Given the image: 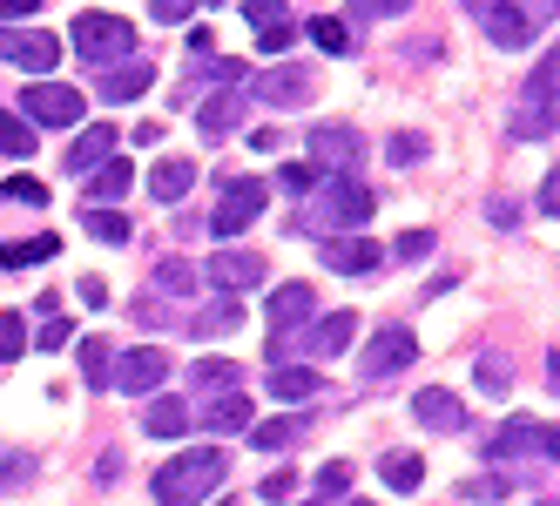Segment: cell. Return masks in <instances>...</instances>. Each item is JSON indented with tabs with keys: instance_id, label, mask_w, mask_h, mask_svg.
Returning <instances> with one entry per match:
<instances>
[{
	"instance_id": "obj_1",
	"label": "cell",
	"mask_w": 560,
	"mask_h": 506,
	"mask_svg": "<svg viewBox=\"0 0 560 506\" xmlns=\"http://www.w3.org/2000/svg\"><path fill=\"white\" fill-rule=\"evenodd\" d=\"M372 210H378V197L351 169H325L311 189V203L298 216H284V230H298V237H338V230H365Z\"/></svg>"
},
{
	"instance_id": "obj_2",
	"label": "cell",
	"mask_w": 560,
	"mask_h": 506,
	"mask_svg": "<svg viewBox=\"0 0 560 506\" xmlns=\"http://www.w3.org/2000/svg\"><path fill=\"white\" fill-rule=\"evenodd\" d=\"M223 480H230V452L223 446H196V452L170 459L163 473L149 480V493L163 499V506H203V499H217Z\"/></svg>"
},
{
	"instance_id": "obj_3",
	"label": "cell",
	"mask_w": 560,
	"mask_h": 506,
	"mask_svg": "<svg viewBox=\"0 0 560 506\" xmlns=\"http://www.w3.org/2000/svg\"><path fill=\"white\" fill-rule=\"evenodd\" d=\"M459 8L479 21V34H487L493 48H527L534 34L547 27V21H560V0H459Z\"/></svg>"
},
{
	"instance_id": "obj_4",
	"label": "cell",
	"mask_w": 560,
	"mask_h": 506,
	"mask_svg": "<svg viewBox=\"0 0 560 506\" xmlns=\"http://www.w3.org/2000/svg\"><path fill=\"white\" fill-rule=\"evenodd\" d=\"M74 55L82 61H95V68H108V61H122V55H136V27L122 21V14H74Z\"/></svg>"
},
{
	"instance_id": "obj_5",
	"label": "cell",
	"mask_w": 560,
	"mask_h": 506,
	"mask_svg": "<svg viewBox=\"0 0 560 506\" xmlns=\"http://www.w3.org/2000/svg\"><path fill=\"white\" fill-rule=\"evenodd\" d=\"M21 108L34 115V129H82V89H68V82H48V74H34V82L21 89Z\"/></svg>"
},
{
	"instance_id": "obj_6",
	"label": "cell",
	"mask_w": 560,
	"mask_h": 506,
	"mask_svg": "<svg viewBox=\"0 0 560 506\" xmlns=\"http://www.w3.org/2000/svg\"><path fill=\"white\" fill-rule=\"evenodd\" d=\"M264 203H270V189L257 183V176H230L223 183V197H217V210H210V230L230 244V237H244V230L264 216Z\"/></svg>"
},
{
	"instance_id": "obj_7",
	"label": "cell",
	"mask_w": 560,
	"mask_h": 506,
	"mask_svg": "<svg viewBox=\"0 0 560 506\" xmlns=\"http://www.w3.org/2000/svg\"><path fill=\"white\" fill-rule=\"evenodd\" d=\"M419 358V331L412 325H378L372 344H365V358H358V378L365 385H385L392 372H406Z\"/></svg>"
},
{
	"instance_id": "obj_8",
	"label": "cell",
	"mask_w": 560,
	"mask_h": 506,
	"mask_svg": "<svg viewBox=\"0 0 560 506\" xmlns=\"http://www.w3.org/2000/svg\"><path fill=\"white\" fill-rule=\"evenodd\" d=\"M0 61H8V68H21V74H55V61H61V42H55V34H42V27H21V21H8V27H0Z\"/></svg>"
},
{
	"instance_id": "obj_9",
	"label": "cell",
	"mask_w": 560,
	"mask_h": 506,
	"mask_svg": "<svg viewBox=\"0 0 560 506\" xmlns=\"http://www.w3.org/2000/svg\"><path fill=\"white\" fill-rule=\"evenodd\" d=\"M311 318H317L311 284H277V291H270V358H284V344H291Z\"/></svg>"
},
{
	"instance_id": "obj_10",
	"label": "cell",
	"mask_w": 560,
	"mask_h": 506,
	"mask_svg": "<svg viewBox=\"0 0 560 506\" xmlns=\"http://www.w3.org/2000/svg\"><path fill=\"white\" fill-rule=\"evenodd\" d=\"M163 378H170V358L155 352V344H136V352H115V392L149 399V392H163Z\"/></svg>"
},
{
	"instance_id": "obj_11",
	"label": "cell",
	"mask_w": 560,
	"mask_h": 506,
	"mask_svg": "<svg viewBox=\"0 0 560 506\" xmlns=\"http://www.w3.org/2000/svg\"><path fill=\"white\" fill-rule=\"evenodd\" d=\"M244 102H250V82H223L203 108H196V136H203V142H230V129L244 122Z\"/></svg>"
},
{
	"instance_id": "obj_12",
	"label": "cell",
	"mask_w": 560,
	"mask_h": 506,
	"mask_svg": "<svg viewBox=\"0 0 560 506\" xmlns=\"http://www.w3.org/2000/svg\"><path fill=\"white\" fill-rule=\"evenodd\" d=\"M385 250L372 237H358V230H338V237H325V270H338V278H378Z\"/></svg>"
},
{
	"instance_id": "obj_13",
	"label": "cell",
	"mask_w": 560,
	"mask_h": 506,
	"mask_svg": "<svg viewBox=\"0 0 560 506\" xmlns=\"http://www.w3.org/2000/svg\"><path fill=\"white\" fill-rule=\"evenodd\" d=\"M358 325H365V318H358V310H325V318H311V325L298 331L304 358H338L345 344L358 338Z\"/></svg>"
},
{
	"instance_id": "obj_14",
	"label": "cell",
	"mask_w": 560,
	"mask_h": 506,
	"mask_svg": "<svg viewBox=\"0 0 560 506\" xmlns=\"http://www.w3.org/2000/svg\"><path fill=\"white\" fill-rule=\"evenodd\" d=\"M358 155H365V136H358L351 122H317L311 129V163L317 169H351Z\"/></svg>"
},
{
	"instance_id": "obj_15",
	"label": "cell",
	"mask_w": 560,
	"mask_h": 506,
	"mask_svg": "<svg viewBox=\"0 0 560 506\" xmlns=\"http://www.w3.org/2000/svg\"><path fill=\"white\" fill-rule=\"evenodd\" d=\"M553 122H560V95L520 89V102H513V115H506V136H513V142H540V136H553Z\"/></svg>"
},
{
	"instance_id": "obj_16",
	"label": "cell",
	"mask_w": 560,
	"mask_h": 506,
	"mask_svg": "<svg viewBox=\"0 0 560 506\" xmlns=\"http://www.w3.org/2000/svg\"><path fill=\"white\" fill-rule=\"evenodd\" d=\"M264 270H270V263H264L257 250H217V257L203 263V278H210L217 291H236V297H244V291L264 284Z\"/></svg>"
},
{
	"instance_id": "obj_17",
	"label": "cell",
	"mask_w": 560,
	"mask_h": 506,
	"mask_svg": "<svg viewBox=\"0 0 560 506\" xmlns=\"http://www.w3.org/2000/svg\"><path fill=\"white\" fill-rule=\"evenodd\" d=\"M149 82H155V61H149V55H122V61H108V68H102V102H108V108H122V102H136Z\"/></svg>"
},
{
	"instance_id": "obj_18",
	"label": "cell",
	"mask_w": 560,
	"mask_h": 506,
	"mask_svg": "<svg viewBox=\"0 0 560 506\" xmlns=\"http://www.w3.org/2000/svg\"><path fill=\"white\" fill-rule=\"evenodd\" d=\"M311 95H317L311 68H270L250 82V102H270V108H291V102H311Z\"/></svg>"
},
{
	"instance_id": "obj_19",
	"label": "cell",
	"mask_w": 560,
	"mask_h": 506,
	"mask_svg": "<svg viewBox=\"0 0 560 506\" xmlns=\"http://www.w3.org/2000/svg\"><path fill=\"white\" fill-rule=\"evenodd\" d=\"M115 155V122H89V129H74V142H68V155H61V169L68 176H89V169H102Z\"/></svg>"
},
{
	"instance_id": "obj_20",
	"label": "cell",
	"mask_w": 560,
	"mask_h": 506,
	"mask_svg": "<svg viewBox=\"0 0 560 506\" xmlns=\"http://www.w3.org/2000/svg\"><path fill=\"white\" fill-rule=\"evenodd\" d=\"M196 419H203L210 425V433H250V392H244V385H230V392H210L203 405H196Z\"/></svg>"
},
{
	"instance_id": "obj_21",
	"label": "cell",
	"mask_w": 560,
	"mask_h": 506,
	"mask_svg": "<svg viewBox=\"0 0 560 506\" xmlns=\"http://www.w3.org/2000/svg\"><path fill=\"white\" fill-rule=\"evenodd\" d=\"M520 452H547V425L540 419H506L487 439V459H520Z\"/></svg>"
},
{
	"instance_id": "obj_22",
	"label": "cell",
	"mask_w": 560,
	"mask_h": 506,
	"mask_svg": "<svg viewBox=\"0 0 560 506\" xmlns=\"http://www.w3.org/2000/svg\"><path fill=\"white\" fill-rule=\"evenodd\" d=\"M236 325H244V297H236V291H223L217 304L196 310V318H183V331H189V338H230Z\"/></svg>"
},
{
	"instance_id": "obj_23",
	"label": "cell",
	"mask_w": 560,
	"mask_h": 506,
	"mask_svg": "<svg viewBox=\"0 0 560 506\" xmlns=\"http://www.w3.org/2000/svg\"><path fill=\"white\" fill-rule=\"evenodd\" d=\"M189 419H196V412H189V405H183L176 392H149L142 433H149V439H183V433H189Z\"/></svg>"
},
{
	"instance_id": "obj_24",
	"label": "cell",
	"mask_w": 560,
	"mask_h": 506,
	"mask_svg": "<svg viewBox=\"0 0 560 506\" xmlns=\"http://www.w3.org/2000/svg\"><path fill=\"white\" fill-rule=\"evenodd\" d=\"M304 439H311V419H304V412H284V419L250 425V446H257V452H298Z\"/></svg>"
},
{
	"instance_id": "obj_25",
	"label": "cell",
	"mask_w": 560,
	"mask_h": 506,
	"mask_svg": "<svg viewBox=\"0 0 560 506\" xmlns=\"http://www.w3.org/2000/svg\"><path fill=\"white\" fill-rule=\"evenodd\" d=\"M412 419L432 425V433H459V425H466V405H459L453 392H439V385H425V392L412 399Z\"/></svg>"
},
{
	"instance_id": "obj_26",
	"label": "cell",
	"mask_w": 560,
	"mask_h": 506,
	"mask_svg": "<svg viewBox=\"0 0 560 506\" xmlns=\"http://www.w3.org/2000/svg\"><path fill=\"white\" fill-rule=\"evenodd\" d=\"M189 183H196V163L170 155V163H155V169H149V197H155V203H183V197H189Z\"/></svg>"
},
{
	"instance_id": "obj_27",
	"label": "cell",
	"mask_w": 560,
	"mask_h": 506,
	"mask_svg": "<svg viewBox=\"0 0 560 506\" xmlns=\"http://www.w3.org/2000/svg\"><path fill=\"white\" fill-rule=\"evenodd\" d=\"M82 183H89V203H122V197H129V183H136V169L108 155V163H102V169H89Z\"/></svg>"
},
{
	"instance_id": "obj_28",
	"label": "cell",
	"mask_w": 560,
	"mask_h": 506,
	"mask_svg": "<svg viewBox=\"0 0 560 506\" xmlns=\"http://www.w3.org/2000/svg\"><path fill=\"white\" fill-rule=\"evenodd\" d=\"M378 480L406 499V493H419V480H425V459H419V452H385V459H378Z\"/></svg>"
},
{
	"instance_id": "obj_29",
	"label": "cell",
	"mask_w": 560,
	"mask_h": 506,
	"mask_svg": "<svg viewBox=\"0 0 560 506\" xmlns=\"http://www.w3.org/2000/svg\"><path fill=\"white\" fill-rule=\"evenodd\" d=\"M48 257H61V237H55V230H42V237H21V244H8V250H0V270H27V263H48Z\"/></svg>"
},
{
	"instance_id": "obj_30",
	"label": "cell",
	"mask_w": 560,
	"mask_h": 506,
	"mask_svg": "<svg viewBox=\"0 0 560 506\" xmlns=\"http://www.w3.org/2000/svg\"><path fill=\"white\" fill-rule=\"evenodd\" d=\"M196 284H203V263H189V257H163V263H155V291L196 297Z\"/></svg>"
},
{
	"instance_id": "obj_31",
	"label": "cell",
	"mask_w": 560,
	"mask_h": 506,
	"mask_svg": "<svg viewBox=\"0 0 560 506\" xmlns=\"http://www.w3.org/2000/svg\"><path fill=\"white\" fill-rule=\"evenodd\" d=\"M74 358H82V378L95 385V392L115 385V344L108 338H82V352H74Z\"/></svg>"
},
{
	"instance_id": "obj_32",
	"label": "cell",
	"mask_w": 560,
	"mask_h": 506,
	"mask_svg": "<svg viewBox=\"0 0 560 506\" xmlns=\"http://www.w3.org/2000/svg\"><path fill=\"white\" fill-rule=\"evenodd\" d=\"M34 473H42V466H34V452H21V446H0V493H27L34 486Z\"/></svg>"
},
{
	"instance_id": "obj_33",
	"label": "cell",
	"mask_w": 560,
	"mask_h": 506,
	"mask_svg": "<svg viewBox=\"0 0 560 506\" xmlns=\"http://www.w3.org/2000/svg\"><path fill=\"white\" fill-rule=\"evenodd\" d=\"M82 223H89V237H102V244H129V237H136V223L115 210V203H89Z\"/></svg>"
},
{
	"instance_id": "obj_34",
	"label": "cell",
	"mask_w": 560,
	"mask_h": 506,
	"mask_svg": "<svg viewBox=\"0 0 560 506\" xmlns=\"http://www.w3.org/2000/svg\"><path fill=\"white\" fill-rule=\"evenodd\" d=\"M264 385H270V399H284V405H304V399L317 392V378H311L304 365H277Z\"/></svg>"
},
{
	"instance_id": "obj_35",
	"label": "cell",
	"mask_w": 560,
	"mask_h": 506,
	"mask_svg": "<svg viewBox=\"0 0 560 506\" xmlns=\"http://www.w3.org/2000/svg\"><path fill=\"white\" fill-rule=\"evenodd\" d=\"M0 155H14V163H27L34 155V115H0Z\"/></svg>"
},
{
	"instance_id": "obj_36",
	"label": "cell",
	"mask_w": 560,
	"mask_h": 506,
	"mask_svg": "<svg viewBox=\"0 0 560 506\" xmlns=\"http://www.w3.org/2000/svg\"><path fill=\"white\" fill-rule=\"evenodd\" d=\"M236 378H244V372H236L230 358H203V365L189 372V385H196V399H210V392H230Z\"/></svg>"
},
{
	"instance_id": "obj_37",
	"label": "cell",
	"mask_w": 560,
	"mask_h": 506,
	"mask_svg": "<svg viewBox=\"0 0 560 506\" xmlns=\"http://www.w3.org/2000/svg\"><path fill=\"white\" fill-rule=\"evenodd\" d=\"M304 34H311V42L325 48V55H351V27H345L338 14H317V21H311Z\"/></svg>"
},
{
	"instance_id": "obj_38",
	"label": "cell",
	"mask_w": 560,
	"mask_h": 506,
	"mask_svg": "<svg viewBox=\"0 0 560 506\" xmlns=\"http://www.w3.org/2000/svg\"><path fill=\"white\" fill-rule=\"evenodd\" d=\"M0 203H27V210H42V203H48V183H42V176H8V183H0Z\"/></svg>"
},
{
	"instance_id": "obj_39",
	"label": "cell",
	"mask_w": 560,
	"mask_h": 506,
	"mask_svg": "<svg viewBox=\"0 0 560 506\" xmlns=\"http://www.w3.org/2000/svg\"><path fill=\"white\" fill-rule=\"evenodd\" d=\"M27 325H21V310H0V365H14L21 352H27Z\"/></svg>"
},
{
	"instance_id": "obj_40",
	"label": "cell",
	"mask_w": 560,
	"mask_h": 506,
	"mask_svg": "<svg viewBox=\"0 0 560 506\" xmlns=\"http://www.w3.org/2000/svg\"><path fill=\"white\" fill-rule=\"evenodd\" d=\"M479 392H493V399H506V392H513V365H506L500 352L479 358Z\"/></svg>"
},
{
	"instance_id": "obj_41",
	"label": "cell",
	"mask_w": 560,
	"mask_h": 506,
	"mask_svg": "<svg viewBox=\"0 0 560 506\" xmlns=\"http://www.w3.org/2000/svg\"><path fill=\"white\" fill-rule=\"evenodd\" d=\"M317 176H325L317 163H284V169H277V189H284V197H311Z\"/></svg>"
},
{
	"instance_id": "obj_42",
	"label": "cell",
	"mask_w": 560,
	"mask_h": 506,
	"mask_svg": "<svg viewBox=\"0 0 560 506\" xmlns=\"http://www.w3.org/2000/svg\"><path fill=\"white\" fill-rule=\"evenodd\" d=\"M527 89H534V95H560V42H553V48H547V55L534 61V74H527Z\"/></svg>"
},
{
	"instance_id": "obj_43",
	"label": "cell",
	"mask_w": 560,
	"mask_h": 506,
	"mask_svg": "<svg viewBox=\"0 0 560 506\" xmlns=\"http://www.w3.org/2000/svg\"><path fill=\"white\" fill-rule=\"evenodd\" d=\"M298 42V21L284 14V21H270V27H257V55H284Z\"/></svg>"
},
{
	"instance_id": "obj_44",
	"label": "cell",
	"mask_w": 560,
	"mask_h": 506,
	"mask_svg": "<svg viewBox=\"0 0 560 506\" xmlns=\"http://www.w3.org/2000/svg\"><path fill=\"white\" fill-rule=\"evenodd\" d=\"M311 493H317V499H345V493H351V466H345V459H331L325 473H317V486H311Z\"/></svg>"
},
{
	"instance_id": "obj_45",
	"label": "cell",
	"mask_w": 560,
	"mask_h": 506,
	"mask_svg": "<svg viewBox=\"0 0 560 506\" xmlns=\"http://www.w3.org/2000/svg\"><path fill=\"white\" fill-rule=\"evenodd\" d=\"M432 244H439L432 230H406V237L392 244V257H398V263H419V257H432Z\"/></svg>"
},
{
	"instance_id": "obj_46",
	"label": "cell",
	"mask_w": 560,
	"mask_h": 506,
	"mask_svg": "<svg viewBox=\"0 0 560 506\" xmlns=\"http://www.w3.org/2000/svg\"><path fill=\"white\" fill-rule=\"evenodd\" d=\"M412 0H351V14L358 21H392V14H406Z\"/></svg>"
},
{
	"instance_id": "obj_47",
	"label": "cell",
	"mask_w": 560,
	"mask_h": 506,
	"mask_svg": "<svg viewBox=\"0 0 560 506\" xmlns=\"http://www.w3.org/2000/svg\"><path fill=\"white\" fill-rule=\"evenodd\" d=\"M425 149H432V142H425V136H412V129L385 142V155H392V163H419V155H425Z\"/></svg>"
},
{
	"instance_id": "obj_48",
	"label": "cell",
	"mask_w": 560,
	"mask_h": 506,
	"mask_svg": "<svg viewBox=\"0 0 560 506\" xmlns=\"http://www.w3.org/2000/svg\"><path fill=\"white\" fill-rule=\"evenodd\" d=\"M236 8H244L257 27H270V21H284V14H291V0H236Z\"/></svg>"
},
{
	"instance_id": "obj_49",
	"label": "cell",
	"mask_w": 560,
	"mask_h": 506,
	"mask_svg": "<svg viewBox=\"0 0 560 506\" xmlns=\"http://www.w3.org/2000/svg\"><path fill=\"white\" fill-rule=\"evenodd\" d=\"M68 344V325H61V310H48V325L34 331V352H61Z\"/></svg>"
},
{
	"instance_id": "obj_50",
	"label": "cell",
	"mask_w": 560,
	"mask_h": 506,
	"mask_svg": "<svg viewBox=\"0 0 560 506\" xmlns=\"http://www.w3.org/2000/svg\"><path fill=\"white\" fill-rule=\"evenodd\" d=\"M196 8H203V0H155V21H163V27H183Z\"/></svg>"
},
{
	"instance_id": "obj_51",
	"label": "cell",
	"mask_w": 560,
	"mask_h": 506,
	"mask_svg": "<svg viewBox=\"0 0 560 506\" xmlns=\"http://www.w3.org/2000/svg\"><path fill=\"white\" fill-rule=\"evenodd\" d=\"M487 223H493V230H513V223H520V203H513V197H493V203H487Z\"/></svg>"
},
{
	"instance_id": "obj_52",
	"label": "cell",
	"mask_w": 560,
	"mask_h": 506,
	"mask_svg": "<svg viewBox=\"0 0 560 506\" xmlns=\"http://www.w3.org/2000/svg\"><path fill=\"white\" fill-rule=\"evenodd\" d=\"M540 216H560V163H553L547 183H540Z\"/></svg>"
},
{
	"instance_id": "obj_53",
	"label": "cell",
	"mask_w": 560,
	"mask_h": 506,
	"mask_svg": "<svg viewBox=\"0 0 560 506\" xmlns=\"http://www.w3.org/2000/svg\"><path fill=\"white\" fill-rule=\"evenodd\" d=\"M291 486H298V473H270V480L257 486V499H291Z\"/></svg>"
},
{
	"instance_id": "obj_54",
	"label": "cell",
	"mask_w": 560,
	"mask_h": 506,
	"mask_svg": "<svg viewBox=\"0 0 560 506\" xmlns=\"http://www.w3.org/2000/svg\"><path fill=\"white\" fill-rule=\"evenodd\" d=\"M459 499H506V486H500V480H466Z\"/></svg>"
},
{
	"instance_id": "obj_55",
	"label": "cell",
	"mask_w": 560,
	"mask_h": 506,
	"mask_svg": "<svg viewBox=\"0 0 560 506\" xmlns=\"http://www.w3.org/2000/svg\"><path fill=\"white\" fill-rule=\"evenodd\" d=\"M27 14H42V0H0V21H27Z\"/></svg>"
},
{
	"instance_id": "obj_56",
	"label": "cell",
	"mask_w": 560,
	"mask_h": 506,
	"mask_svg": "<svg viewBox=\"0 0 560 506\" xmlns=\"http://www.w3.org/2000/svg\"><path fill=\"white\" fill-rule=\"evenodd\" d=\"M82 304H108V284L102 278H82Z\"/></svg>"
},
{
	"instance_id": "obj_57",
	"label": "cell",
	"mask_w": 560,
	"mask_h": 506,
	"mask_svg": "<svg viewBox=\"0 0 560 506\" xmlns=\"http://www.w3.org/2000/svg\"><path fill=\"white\" fill-rule=\"evenodd\" d=\"M547 459H560V433H553V425H547Z\"/></svg>"
},
{
	"instance_id": "obj_58",
	"label": "cell",
	"mask_w": 560,
	"mask_h": 506,
	"mask_svg": "<svg viewBox=\"0 0 560 506\" xmlns=\"http://www.w3.org/2000/svg\"><path fill=\"white\" fill-rule=\"evenodd\" d=\"M547 385H553V399H560V352H553V378H547Z\"/></svg>"
}]
</instances>
